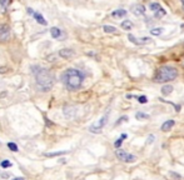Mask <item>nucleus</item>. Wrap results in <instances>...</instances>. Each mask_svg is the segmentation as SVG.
I'll return each mask as SVG.
<instances>
[{"label":"nucleus","instance_id":"1","mask_svg":"<svg viewBox=\"0 0 184 180\" xmlns=\"http://www.w3.org/2000/svg\"><path fill=\"white\" fill-rule=\"evenodd\" d=\"M33 69L38 88L42 91H49L54 85V75L48 69L42 66H34Z\"/></svg>","mask_w":184,"mask_h":180},{"label":"nucleus","instance_id":"2","mask_svg":"<svg viewBox=\"0 0 184 180\" xmlns=\"http://www.w3.org/2000/svg\"><path fill=\"white\" fill-rule=\"evenodd\" d=\"M63 83L65 84V86L69 90H77L81 86L84 80L83 73L78 69H68L62 76Z\"/></svg>","mask_w":184,"mask_h":180},{"label":"nucleus","instance_id":"3","mask_svg":"<svg viewBox=\"0 0 184 180\" xmlns=\"http://www.w3.org/2000/svg\"><path fill=\"white\" fill-rule=\"evenodd\" d=\"M177 76H178V70L175 68L169 65H164L157 71L155 81H158V83H167V81L174 80Z\"/></svg>","mask_w":184,"mask_h":180},{"label":"nucleus","instance_id":"4","mask_svg":"<svg viewBox=\"0 0 184 180\" xmlns=\"http://www.w3.org/2000/svg\"><path fill=\"white\" fill-rule=\"evenodd\" d=\"M107 121H108V114H105L104 116H101V118L98 120L97 123H94V124L89 128V130H90L91 133H100L101 130H103L104 126H105Z\"/></svg>","mask_w":184,"mask_h":180},{"label":"nucleus","instance_id":"5","mask_svg":"<svg viewBox=\"0 0 184 180\" xmlns=\"http://www.w3.org/2000/svg\"><path fill=\"white\" fill-rule=\"evenodd\" d=\"M116 158H118L119 160H122V162H124V163H134L135 162V158L133 154H129V153H126L125 150H122V149H119V150H116Z\"/></svg>","mask_w":184,"mask_h":180},{"label":"nucleus","instance_id":"6","mask_svg":"<svg viewBox=\"0 0 184 180\" xmlns=\"http://www.w3.org/2000/svg\"><path fill=\"white\" fill-rule=\"evenodd\" d=\"M10 38V28L5 24L0 25V42H6Z\"/></svg>","mask_w":184,"mask_h":180},{"label":"nucleus","instance_id":"7","mask_svg":"<svg viewBox=\"0 0 184 180\" xmlns=\"http://www.w3.org/2000/svg\"><path fill=\"white\" fill-rule=\"evenodd\" d=\"M132 11L134 15L140 16V15H143L145 13V8H144V5H142V4H135L132 6Z\"/></svg>","mask_w":184,"mask_h":180},{"label":"nucleus","instance_id":"8","mask_svg":"<svg viewBox=\"0 0 184 180\" xmlns=\"http://www.w3.org/2000/svg\"><path fill=\"white\" fill-rule=\"evenodd\" d=\"M174 124H175L174 120H167V121H164L163 124H161V130L163 131H169L170 129L174 126Z\"/></svg>","mask_w":184,"mask_h":180},{"label":"nucleus","instance_id":"9","mask_svg":"<svg viewBox=\"0 0 184 180\" xmlns=\"http://www.w3.org/2000/svg\"><path fill=\"white\" fill-rule=\"evenodd\" d=\"M59 55L62 56V58H70V56L74 55V51H73L71 49H62L59 51Z\"/></svg>","mask_w":184,"mask_h":180},{"label":"nucleus","instance_id":"10","mask_svg":"<svg viewBox=\"0 0 184 180\" xmlns=\"http://www.w3.org/2000/svg\"><path fill=\"white\" fill-rule=\"evenodd\" d=\"M33 16L35 18V20H36L39 24H42V25H46V24H48V23H46V20L44 19V16H43L42 14H40V13H34Z\"/></svg>","mask_w":184,"mask_h":180},{"label":"nucleus","instance_id":"11","mask_svg":"<svg viewBox=\"0 0 184 180\" xmlns=\"http://www.w3.org/2000/svg\"><path fill=\"white\" fill-rule=\"evenodd\" d=\"M125 15H126V10H124V9H118V10L112 13V16L114 18H123Z\"/></svg>","mask_w":184,"mask_h":180},{"label":"nucleus","instance_id":"12","mask_svg":"<svg viewBox=\"0 0 184 180\" xmlns=\"http://www.w3.org/2000/svg\"><path fill=\"white\" fill-rule=\"evenodd\" d=\"M173 86L172 85H164L163 88H161V94L163 95H169V94H172L173 93Z\"/></svg>","mask_w":184,"mask_h":180},{"label":"nucleus","instance_id":"13","mask_svg":"<svg viewBox=\"0 0 184 180\" xmlns=\"http://www.w3.org/2000/svg\"><path fill=\"white\" fill-rule=\"evenodd\" d=\"M50 34H52V36L54 39H58V38L62 36V30L58 29V28H52L50 29Z\"/></svg>","mask_w":184,"mask_h":180},{"label":"nucleus","instance_id":"14","mask_svg":"<svg viewBox=\"0 0 184 180\" xmlns=\"http://www.w3.org/2000/svg\"><path fill=\"white\" fill-rule=\"evenodd\" d=\"M122 28H123L124 30H130L132 28H133V21H132V20H123Z\"/></svg>","mask_w":184,"mask_h":180},{"label":"nucleus","instance_id":"15","mask_svg":"<svg viewBox=\"0 0 184 180\" xmlns=\"http://www.w3.org/2000/svg\"><path fill=\"white\" fill-rule=\"evenodd\" d=\"M163 31H164L163 28H154V29L150 30V34L153 36H159V35H161V34H163Z\"/></svg>","mask_w":184,"mask_h":180},{"label":"nucleus","instance_id":"16","mask_svg":"<svg viewBox=\"0 0 184 180\" xmlns=\"http://www.w3.org/2000/svg\"><path fill=\"white\" fill-rule=\"evenodd\" d=\"M124 139H126V134H122V135H120V138L115 141V143H114V146H115V148H120V145H122V143H123V140H124Z\"/></svg>","mask_w":184,"mask_h":180},{"label":"nucleus","instance_id":"17","mask_svg":"<svg viewBox=\"0 0 184 180\" xmlns=\"http://www.w3.org/2000/svg\"><path fill=\"white\" fill-rule=\"evenodd\" d=\"M128 39L130 40L132 43H134V44H137V45H142V40L140 39H137L134 35H132V34H129L128 35Z\"/></svg>","mask_w":184,"mask_h":180},{"label":"nucleus","instance_id":"18","mask_svg":"<svg viewBox=\"0 0 184 180\" xmlns=\"http://www.w3.org/2000/svg\"><path fill=\"white\" fill-rule=\"evenodd\" d=\"M160 8H161V6L158 4V3H150V4H149V9H150L152 11H154V13L158 11Z\"/></svg>","mask_w":184,"mask_h":180},{"label":"nucleus","instance_id":"19","mask_svg":"<svg viewBox=\"0 0 184 180\" xmlns=\"http://www.w3.org/2000/svg\"><path fill=\"white\" fill-rule=\"evenodd\" d=\"M103 30L105 31V33H116V28L110 26V25H104Z\"/></svg>","mask_w":184,"mask_h":180},{"label":"nucleus","instance_id":"20","mask_svg":"<svg viewBox=\"0 0 184 180\" xmlns=\"http://www.w3.org/2000/svg\"><path fill=\"white\" fill-rule=\"evenodd\" d=\"M165 14H167V11L164 10L163 8H160L158 11H155V14H154V15H155V18H157V19H159V18H163Z\"/></svg>","mask_w":184,"mask_h":180},{"label":"nucleus","instance_id":"21","mask_svg":"<svg viewBox=\"0 0 184 180\" xmlns=\"http://www.w3.org/2000/svg\"><path fill=\"white\" fill-rule=\"evenodd\" d=\"M135 118L138 120H143V119H149V115L145 114V113H137V115H135Z\"/></svg>","mask_w":184,"mask_h":180},{"label":"nucleus","instance_id":"22","mask_svg":"<svg viewBox=\"0 0 184 180\" xmlns=\"http://www.w3.org/2000/svg\"><path fill=\"white\" fill-rule=\"evenodd\" d=\"M9 3H10V0H0V6H1L3 10L9 5Z\"/></svg>","mask_w":184,"mask_h":180},{"label":"nucleus","instance_id":"23","mask_svg":"<svg viewBox=\"0 0 184 180\" xmlns=\"http://www.w3.org/2000/svg\"><path fill=\"white\" fill-rule=\"evenodd\" d=\"M8 148L10 149L11 151H18V146L15 145L14 143H8Z\"/></svg>","mask_w":184,"mask_h":180},{"label":"nucleus","instance_id":"24","mask_svg":"<svg viewBox=\"0 0 184 180\" xmlns=\"http://www.w3.org/2000/svg\"><path fill=\"white\" fill-rule=\"evenodd\" d=\"M138 102L140 103V104H145V103H148V98L147 96H138Z\"/></svg>","mask_w":184,"mask_h":180},{"label":"nucleus","instance_id":"25","mask_svg":"<svg viewBox=\"0 0 184 180\" xmlns=\"http://www.w3.org/2000/svg\"><path fill=\"white\" fill-rule=\"evenodd\" d=\"M9 166H11V163L8 162V160H4V162H1V168H9Z\"/></svg>","mask_w":184,"mask_h":180},{"label":"nucleus","instance_id":"26","mask_svg":"<svg viewBox=\"0 0 184 180\" xmlns=\"http://www.w3.org/2000/svg\"><path fill=\"white\" fill-rule=\"evenodd\" d=\"M152 141H154V135H150L148 138V143H152Z\"/></svg>","mask_w":184,"mask_h":180},{"label":"nucleus","instance_id":"27","mask_svg":"<svg viewBox=\"0 0 184 180\" xmlns=\"http://www.w3.org/2000/svg\"><path fill=\"white\" fill-rule=\"evenodd\" d=\"M14 180H24V178H15Z\"/></svg>","mask_w":184,"mask_h":180},{"label":"nucleus","instance_id":"28","mask_svg":"<svg viewBox=\"0 0 184 180\" xmlns=\"http://www.w3.org/2000/svg\"><path fill=\"white\" fill-rule=\"evenodd\" d=\"M180 1H182V5L184 6V0H180Z\"/></svg>","mask_w":184,"mask_h":180},{"label":"nucleus","instance_id":"29","mask_svg":"<svg viewBox=\"0 0 184 180\" xmlns=\"http://www.w3.org/2000/svg\"><path fill=\"white\" fill-rule=\"evenodd\" d=\"M135 180H139V179H135Z\"/></svg>","mask_w":184,"mask_h":180}]
</instances>
